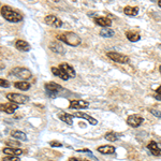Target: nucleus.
<instances>
[{
	"label": "nucleus",
	"mask_w": 161,
	"mask_h": 161,
	"mask_svg": "<svg viewBox=\"0 0 161 161\" xmlns=\"http://www.w3.org/2000/svg\"><path fill=\"white\" fill-rule=\"evenodd\" d=\"M7 99L9 101H11L12 103H15V104H25L27 102L29 101V97L28 96H24V95L21 94H15V92H10L8 94Z\"/></svg>",
	"instance_id": "3"
},
{
	"label": "nucleus",
	"mask_w": 161,
	"mask_h": 161,
	"mask_svg": "<svg viewBox=\"0 0 161 161\" xmlns=\"http://www.w3.org/2000/svg\"><path fill=\"white\" fill-rule=\"evenodd\" d=\"M58 117H59V119L61 120V121H64V123H66V124L70 125V126L73 125V120H72L71 115H69V114H67V113H61V114L58 115Z\"/></svg>",
	"instance_id": "23"
},
{
	"label": "nucleus",
	"mask_w": 161,
	"mask_h": 161,
	"mask_svg": "<svg viewBox=\"0 0 161 161\" xmlns=\"http://www.w3.org/2000/svg\"><path fill=\"white\" fill-rule=\"evenodd\" d=\"M7 145L9 147H12V148H18L21 146V143L18 141H15V140H10V141H7Z\"/></svg>",
	"instance_id": "27"
},
{
	"label": "nucleus",
	"mask_w": 161,
	"mask_h": 161,
	"mask_svg": "<svg viewBox=\"0 0 161 161\" xmlns=\"http://www.w3.org/2000/svg\"><path fill=\"white\" fill-rule=\"evenodd\" d=\"M73 116L79 117V118H83V119H86L87 121H89L90 125H94V126H95V125L98 124L97 119H95V118H92L91 116L87 115V114H85V113H81V112L74 113V114H73Z\"/></svg>",
	"instance_id": "15"
},
{
	"label": "nucleus",
	"mask_w": 161,
	"mask_h": 161,
	"mask_svg": "<svg viewBox=\"0 0 161 161\" xmlns=\"http://www.w3.org/2000/svg\"><path fill=\"white\" fill-rule=\"evenodd\" d=\"M144 121V118L140 115H130V116L127 118V124L130 126V127L136 128L141 126L142 123Z\"/></svg>",
	"instance_id": "8"
},
{
	"label": "nucleus",
	"mask_w": 161,
	"mask_h": 161,
	"mask_svg": "<svg viewBox=\"0 0 161 161\" xmlns=\"http://www.w3.org/2000/svg\"><path fill=\"white\" fill-rule=\"evenodd\" d=\"M95 22H96L97 25H99V26L101 27H104V28H108V27H110L112 25V21L109 17H102V16L101 17H96Z\"/></svg>",
	"instance_id": "14"
},
{
	"label": "nucleus",
	"mask_w": 161,
	"mask_h": 161,
	"mask_svg": "<svg viewBox=\"0 0 161 161\" xmlns=\"http://www.w3.org/2000/svg\"><path fill=\"white\" fill-rule=\"evenodd\" d=\"M124 13L126 15H129V16H135V15H138L139 13V8L136 7H126L124 9Z\"/></svg>",
	"instance_id": "22"
},
{
	"label": "nucleus",
	"mask_w": 161,
	"mask_h": 161,
	"mask_svg": "<svg viewBox=\"0 0 161 161\" xmlns=\"http://www.w3.org/2000/svg\"><path fill=\"white\" fill-rule=\"evenodd\" d=\"M49 146L51 147H61L62 146V144L58 141H52V142H49Z\"/></svg>",
	"instance_id": "30"
},
{
	"label": "nucleus",
	"mask_w": 161,
	"mask_h": 161,
	"mask_svg": "<svg viewBox=\"0 0 161 161\" xmlns=\"http://www.w3.org/2000/svg\"><path fill=\"white\" fill-rule=\"evenodd\" d=\"M104 138H105V140H108L110 142H115V141L118 139V136H117V134L115 132H108V133L104 135Z\"/></svg>",
	"instance_id": "26"
},
{
	"label": "nucleus",
	"mask_w": 161,
	"mask_h": 161,
	"mask_svg": "<svg viewBox=\"0 0 161 161\" xmlns=\"http://www.w3.org/2000/svg\"><path fill=\"white\" fill-rule=\"evenodd\" d=\"M98 151L104 155H110L115 153V147L111 146V145H103V146L98 147Z\"/></svg>",
	"instance_id": "18"
},
{
	"label": "nucleus",
	"mask_w": 161,
	"mask_h": 161,
	"mask_svg": "<svg viewBox=\"0 0 161 161\" xmlns=\"http://www.w3.org/2000/svg\"><path fill=\"white\" fill-rule=\"evenodd\" d=\"M45 87V90L47 91V94H49V97H56V95L62 90V87L60 86L59 84H57V83H54V82H49V83H46L44 85Z\"/></svg>",
	"instance_id": "6"
},
{
	"label": "nucleus",
	"mask_w": 161,
	"mask_h": 161,
	"mask_svg": "<svg viewBox=\"0 0 161 161\" xmlns=\"http://www.w3.org/2000/svg\"><path fill=\"white\" fill-rule=\"evenodd\" d=\"M100 34L104 38H112L113 36L115 34V32H114V30H112L111 28H103V29L100 31Z\"/></svg>",
	"instance_id": "25"
},
{
	"label": "nucleus",
	"mask_w": 161,
	"mask_h": 161,
	"mask_svg": "<svg viewBox=\"0 0 161 161\" xmlns=\"http://www.w3.org/2000/svg\"><path fill=\"white\" fill-rule=\"evenodd\" d=\"M126 37H127V39L129 40V41L131 42H136L140 40V34H138V32H134V31H127L126 32Z\"/></svg>",
	"instance_id": "24"
},
{
	"label": "nucleus",
	"mask_w": 161,
	"mask_h": 161,
	"mask_svg": "<svg viewBox=\"0 0 161 161\" xmlns=\"http://www.w3.org/2000/svg\"><path fill=\"white\" fill-rule=\"evenodd\" d=\"M89 106V103L84 100H72L70 102L69 109L71 110H81V109H87Z\"/></svg>",
	"instance_id": "9"
},
{
	"label": "nucleus",
	"mask_w": 161,
	"mask_h": 161,
	"mask_svg": "<svg viewBox=\"0 0 161 161\" xmlns=\"http://www.w3.org/2000/svg\"><path fill=\"white\" fill-rule=\"evenodd\" d=\"M52 73L54 75H56V76H59L61 79H64V81H67L69 79V76H68L66 73H64L60 68H56V67H53L52 68Z\"/></svg>",
	"instance_id": "19"
},
{
	"label": "nucleus",
	"mask_w": 161,
	"mask_h": 161,
	"mask_svg": "<svg viewBox=\"0 0 161 161\" xmlns=\"http://www.w3.org/2000/svg\"><path fill=\"white\" fill-rule=\"evenodd\" d=\"M1 161H21V159L18 157H16V156H7Z\"/></svg>",
	"instance_id": "28"
},
{
	"label": "nucleus",
	"mask_w": 161,
	"mask_h": 161,
	"mask_svg": "<svg viewBox=\"0 0 161 161\" xmlns=\"http://www.w3.org/2000/svg\"><path fill=\"white\" fill-rule=\"evenodd\" d=\"M10 86V82L4 79H0V87H3V88H8Z\"/></svg>",
	"instance_id": "29"
},
{
	"label": "nucleus",
	"mask_w": 161,
	"mask_h": 161,
	"mask_svg": "<svg viewBox=\"0 0 161 161\" xmlns=\"http://www.w3.org/2000/svg\"><path fill=\"white\" fill-rule=\"evenodd\" d=\"M147 148L150 150V153L156 156V157H161V149L159 148L158 146V144L154 141H151V142L148 143V145H147Z\"/></svg>",
	"instance_id": "11"
},
{
	"label": "nucleus",
	"mask_w": 161,
	"mask_h": 161,
	"mask_svg": "<svg viewBox=\"0 0 161 161\" xmlns=\"http://www.w3.org/2000/svg\"><path fill=\"white\" fill-rule=\"evenodd\" d=\"M44 22L45 24H47V25L52 27H55V28H60V27L62 26L61 19L58 18L55 15H47V16H45Z\"/></svg>",
	"instance_id": "7"
},
{
	"label": "nucleus",
	"mask_w": 161,
	"mask_h": 161,
	"mask_svg": "<svg viewBox=\"0 0 161 161\" xmlns=\"http://www.w3.org/2000/svg\"><path fill=\"white\" fill-rule=\"evenodd\" d=\"M150 113H151L154 116L158 117V118H161V112H160V111L155 110V109H151V110H150Z\"/></svg>",
	"instance_id": "31"
},
{
	"label": "nucleus",
	"mask_w": 161,
	"mask_h": 161,
	"mask_svg": "<svg viewBox=\"0 0 161 161\" xmlns=\"http://www.w3.org/2000/svg\"><path fill=\"white\" fill-rule=\"evenodd\" d=\"M18 109V105L15 103H0V111L7 114H13Z\"/></svg>",
	"instance_id": "10"
},
{
	"label": "nucleus",
	"mask_w": 161,
	"mask_h": 161,
	"mask_svg": "<svg viewBox=\"0 0 161 161\" xmlns=\"http://www.w3.org/2000/svg\"><path fill=\"white\" fill-rule=\"evenodd\" d=\"M11 136L14 140L27 141V135H26V133H24L23 131H19V130H14V131H11Z\"/></svg>",
	"instance_id": "20"
},
{
	"label": "nucleus",
	"mask_w": 161,
	"mask_h": 161,
	"mask_svg": "<svg viewBox=\"0 0 161 161\" xmlns=\"http://www.w3.org/2000/svg\"><path fill=\"white\" fill-rule=\"evenodd\" d=\"M156 94L160 95V96H161V86L158 87V88H157V90H156Z\"/></svg>",
	"instance_id": "34"
},
{
	"label": "nucleus",
	"mask_w": 161,
	"mask_h": 161,
	"mask_svg": "<svg viewBox=\"0 0 161 161\" xmlns=\"http://www.w3.org/2000/svg\"><path fill=\"white\" fill-rule=\"evenodd\" d=\"M159 71H160V73H161V66L159 67Z\"/></svg>",
	"instance_id": "36"
},
{
	"label": "nucleus",
	"mask_w": 161,
	"mask_h": 161,
	"mask_svg": "<svg viewBox=\"0 0 161 161\" xmlns=\"http://www.w3.org/2000/svg\"><path fill=\"white\" fill-rule=\"evenodd\" d=\"M69 161H83V160H81V159H79V158L72 157V158H70V159H69Z\"/></svg>",
	"instance_id": "32"
},
{
	"label": "nucleus",
	"mask_w": 161,
	"mask_h": 161,
	"mask_svg": "<svg viewBox=\"0 0 161 161\" xmlns=\"http://www.w3.org/2000/svg\"><path fill=\"white\" fill-rule=\"evenodd\" d=\"M154 98L155 99H157V100H159V101H161V96L160 95H158V94L154 95Z\"/></svg>",
	"instance_id": "33"
},
{
	"label": "nucleus",
	"mask_w": 161,
	"mask_h": 161,
	"mask_svg": "<svg viewBox=\"0 0 161 161\" xmlns=\"http://www.w3.org/2000/svg\"><path fill=\"white\" fill-rule=\"evenodd\" d=\"M49 49L51 51L54 53H56V54H61V55H64V49L62 47V45L59 44V43H57V42H52L51 44H49Z\"/></svg>",
	"instance_id": "17"
},
{
	"label": "nucleus",
	"mask_w": 161,
	"mask_h": 161,
	"mask_svg": "<svg viewBox=\"0 0 161 161\" xmlns=\"http://www.w3.org/2000/svg\"><path fill=\"white\" fill-rule=\"evenodd\" d=\"M11 73L13 75H15L16 77H18V79H23L24 81H25V79H29L32 77V73H31L30 70H28L27 68L16 67L12 70Z\"/></svg>",
	"instance_id": "4"
},
{
	"label": "nucleus",
	"mask_w": 161,
	"mask_h": 161,
	"mask_svg": "<svg viewBox=\"0 0 161 161\" xmlns=\"http://www.w3.org/2000/svg\"><path fill=\"white\" fill-rule=\"evenodd\" d=\"M158 5L161 8V1H158Z\"/></svg>",
	"instance_id": "35"
},
{
	"label": "nucleus",
	"mask_w": 161,
	"mask_h": 161,
	"mask_svg": "<svg viewBox=\"0 0 161 161\" xmlns=\"http://www.w3.org/2000/svg\"><path fill=\"white\" fill-rule=\"evenodd\" d=\"M83 161H88V160H86V159H84V160H83Z\"/></svg>",
	"instance_id": "37"
},
{
	"label": "nucleus",
	"mask_w": 161,
	"mask_h": 161,
	"mask_svg": "<svg viewBox=\"0 0 161 161\" xmlns=\"http://www.w3.org/2000/svg\"><path fill=\"white\" fill-rule=\"evenodd\" d=\"M57 40L64 42L66 44L70 45V46H79L82 42V39L74 32L68 31V32H64V34L57 36Z\"/></svg>",
	"instance_id": "2"
},
{
	"label": "nucleus",
	"mask_w": 161,
	"mask_h": 161,
	"mask_svg": "<svg viewBox=\"0 0 161 161\" xmlns=\"http://www.w3.org/2000/svg\"><path fill=\"white\" fill-rule=\"evenodd\" d=\"M30 85L28 82H25V81H21V82H16L14 83V87L15 88H17V89L22 90V91H27V90H29L30 88Z\"/></svg>",
	"instance_id": "21"
},
{
	"label": "nucleus",
	"mask_w": 161,
	"mask_h": 161,
	"mask_svg": "<svg viewBox=\"0 0 161 161\" xmlns=\"http://www.w3.org/2000/svg\"><path fill=\"white\" fill-rule=\"evenodd\" d=\"M106 56L109 57L111 60H113L114 62H117V64H127L130 60L128 56L116 52H108L106 53Z\"/></svg>",
	"instance_id": "5"
},
{
	"label": "nucleus",
	"mask_w": 161,
	"mask_h": 161,
	"mask_svg": "<svg viewBox=\"0 0 161 161\" xmlns=\"http://www.w3.org/2000/svg\"><path fill=\"white\" fill-rule=\"evenodd\" d=\"M2 151L7 156H16V157L23 154V150L21 148H12V147H5Z\"/></svg>",
	"instance_id": "16"
},
{
	"label": "nucleus",
	"mask_w": 161,
	"mask_h": 161,
	"mask_svg": "<svg viewBox=\"0 0 161 161\" xmlns=\"http://www.w3.org/2000/svg\"><path fill=\"white\" fill-rule=\"evenodd\" d=\"M1 15L4 19H7L8 22L10 23H19L22 22L24 19V16H23L18 11H15L14 9H12L11 7L9 5H3L1 7Z\"/></svg>",
	"instance_id": "1"
},
{
	"label": "nucleus",
	"mask_w": 161,
	"mask_h": 161,
	"mask_svg": "<svg viewBox=\"0 0 161 161\" xmlns=\"http://www.w3.org/2000/svg\"><path fill=\"white\" fill-rule=\"evenodd\" d=\"M15 47L18 51H21V52H28L31 49L29 43L24 41V40H17V41L15 42Z\"/></svg>",
	"instance_id": "12"
},
{
	"label": "nucleus",
	"mask_w": 161,
	"mask_h": 161,
	"mask_svg": "<svg viewBox=\"0 0 161 161\" xmlns=\"http://www.w3.org/2000/svg\"><path fill=\"white\" fill-rule=\"evenodd\" d=\"M59 68L64 72V73H66V74L68 75V76H69V77H75V75H76V73H75V70L71 67V66H70V64H61L59 66Z\"/></svg>",
	"instance_id": "13"
}]
</instances>
